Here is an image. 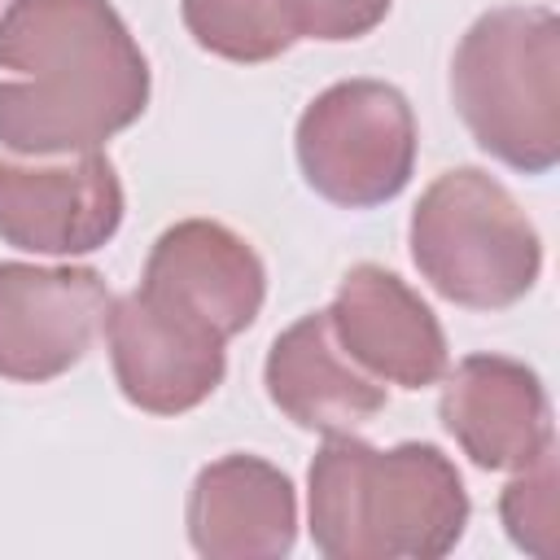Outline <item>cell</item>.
Masks as SVG:
<instances>
[{"label":"cell","mask_w":560,"mask_h":560,"mask_svg":"<svg viewBox=\"0 0 560 560\" xmlns=\"http://www.w3.org/2000/svg\"><path fill=\"white\" fill-rule=\"evenodd\" d=\"M0 144L92 153L149 101V61L109 0H13L0 18Z\"/></svg>","instance_id":"1"},{"label":"cell","mask_w":560,"mask_h":560,"mask_svg":"<svg viewBox=\"0 0 560 560\" xmlns=\"http://www.w3.org/2000/svg\"><path fill=\"white\" fill-rule=\"evenodd\" d=\"M468 521L455 464L429 442L376 451L332 433L311 464V538L332 560H433Z\"/></svg>","instance_id":"2"},{"label":"cell","mask_w":560,"mask_h":560,"mask_svg":"<svg viewBox=\"0 0 560 560\" xmlns=\"http://www.w3.org/2000/svg\"><path fill=\"white\" fill-rule=\"evenodd\" d=\"M451 96L472 140L542 175L560 158V22L542 4H499L481 13L451 61Z\"/></svg>","instance_id":"3"},{"label":"cell","mask_w":560,"mask_h":560,"mask_svg":"<svg viewBox=\"0 0 560 560\" xmlns=\"http://www.w3.org/2000/svg\"><path fill=\"white\" fill-rule=\"evenodd\" d=\"M411 258L442 298L472 311H499L534 289L542 245L499 179L459 166L438 175L416 201Z\"/></svg>","instance_id":"4"},{"label":"cell","mask_w":560,"mask_h":560,"mask_svg":"<svg viewBox=\"0 0 560 560\" xmlns=\"http://www.w3.org/2000/svg\"><path fill=\"white\" fill-rule=\"evenodd\" d=\"M298 162L306 184L346 210L398 197L416 166V118L398 88L346 79L319 92L298 118Z\"/></svg>","instance_id":"5"},{"label":"cell","mask_w":560,"mask_h":560,"mask_svg":"<svg viewBox=\"0 0 560 560\" xmlns=\"http://www.w3.org/2000/svg\"><path fill=\"white\" fill-rule=\"evenodd\" d=\"M105 341L122 394L153 416L192 411L223 381V337L144 289L109 302Z\"/></svg>","instance_id":"6"},{"label":"cell","mask_w":560,"mask_h":560,"mask_svg":"<svg viewBox=\"0 0 560 560\" xmlns=\"http://www.w3.org/2000/svg\"><path fill=\"white\" fill-rule=\"evenodd\" d=\"M109 315L105 280L88 267L0 262V376L52 381L70 372Z\"/></svg>","instance_id":"7"},{"label":"cell","mask_w":560,"mask_h":560,"mask_svg":"<svg viewBox=\"0 0 560 560\" xmlns=\"http://www.w3.org/2000/svg\"><path fill=\"white\" fill-rule=\"evenodd\" d=\"M122 223V184L105 153L70 166H18L0 158V236L35 254H88Z\"/></svg>","instance_id":"8"},{"label":"cell","mask_w":560,"mask_h":560,"mask_svg":"<svg viewBox=\"0 0 560 560\" xmlns=\"http://www.w3.org/2000/svg\"><path fill=\"white\" fill-rule=\"evenodd\" d=\"M140 289L228 341L254 324L267 276L249 241H241L223 223L184 219L153 241Z\"/></svg>","instance_id":"9"},{"label":"cell","mask_w":560,"mask_h":560,"mask_svg":"<svg viewBox=\"0 0 560 560\" xmlns=\"http://www.w3.org/2000/svg\"><path fill=\"white\" fill-rule=\"evenodd\" d=\"M328 328L354 363L402 389H424L446 372L442 324L385 267L363 262L341 280Z\"/></svg>","instance_id":"10"},{"label":"cell","mask_w":560,"mask_h":560,"mask_svg":"<svg viewBox=\"0 0 560 560\" xmlns=\"http://www.w3.org/2000/svg\"><path fill=\"white\" fill-rule=\"evenodd\" d=\"M442 424L481 468H521L551 442L542 381L503 354H468L442 389Z\"/></svg>","instance_id":"11"},{"label":"cell","mask_w":560,"mask_h":560,"mask_svg":"<svg viewBox=\"0 0 560 560\" xmlns=\"http://www.w3.org/2000/svg\"><path fill=\"white\" fill-rule=\"evenodd\" d=\"M298 503L280 468L254 455L206 464L188 494V538L210 560H267L293 547Z\"/></svg>","instance_id":"12"},{"label":"cell","mask_w":560,"mask_h":560,"mask_svg":"<svg viewBox=\"0 0 560 560\" xmlns=\"http://www.w3.org/2000/svg\"><path fill=\"white\" fill-rule=\"evenodd\" d=\"M267 394L271 402L311 433H354L385 407V385L359 372L346 350H337L328 311L302 315L284 328L267 354Z\"/></svg>","instance_id":"13"},{"label":"cell","mask_w":560,"mask_h":560,"mask_svg":"<svg viewBox=\"0 0 560 560\" xmlns=\"http://www.w3.org/2000/svg\"><path fill=\"white\" fill-rule=\"evenodd\" d=\"M184 26L228 61H271L302 39L298 0H184Z\"/></svg>","instance_id":"14"},{"label":"cell","mask_w":560,"mask_h":560,"mask_svg":"<svg viewBox=\"0 0 560 560\" xmlns=\"http://www.w3.org/2000/svg\"><path fill=\"white\" fill-rule=\"evenodd\" d=\"M503 525L516 547H525L538 560L560 556V503H556V446L547 442L529 464H521V477L508 481L499 499Z\"/></svg>","instance_id":"15"},{"label":"cell","mask_w":560,"mask_h":560,"mask_svg":"<svg viewBox=\"0 0 560 560\" xmlns=\"http://www.w3.org/2000/svg\"><path fill=\"white\" fill-rule=\"evenodd\" d=\"M298 13L311 39H359L389 13V0H298Z\"/></svg>","instance_id":"16"}]
</instances>
